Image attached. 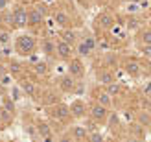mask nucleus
<instances>
[{
	"mask_svg": "<svg viewBox=\"0 0 151 142\" xmlns=\"http://www.w3.org/2000/svg\"><path fill=\"white\" fill-rule=\"evenodd\" d=\"M48 72V65L44 63V61H39L35 65V74H39V76H44V74Z\"/></svg>",
	"mask_w": 151,
	"mask_h": 142,
	"instance_id": "aec40b11",
	"label": "nucleus"
},
{
	"mask_svg": "<svg viewBox=\"0 0 151 142\" xmlns=\"http://www.w3.org/2000/svg\"><path fill=\"white\" fill-rule=\"evenodd\" d=\"M54 20H55V24H57V26H61V28H66V26L70 24L68 15L63 13V11H57V13L54 15Z\"/></svg>",
	"mask_w": 151,
	"mask_h": 142,
	"instance_id": "f8f14e48",
	"label": "nucleus"
},
{
	"mask_svg": "<svg viewBox=\"0 0 151 142\" xmlns=\"http://www.w3.org/2000/svg\"><path fill=\"white\" fill-rule=\"evenodd\" d=\"M17 50L20 52L22 56H28L35 50V39L32 35H20L17 41Z\"/></svg>",
	"mask_w": 151,
	"mask_h": 142,
	"instance_id": "f257e3e1",
	"label": "nucleus"
},
{
	"mask_svg": "<svg viewBox=\"0 0 151 142\" xmlns=\"http://www.w3.org/2000/svg\"><path fill=\"white\" fill-rule=\"evenodd\" d=\"M52 50H55V46L52 44V41H46V43H44V52H46V54H50Z\"/></svg>",
	"mask_w": 151,
	"mask_h": 142,
	"instance_id": "c85d7f7f",
	"label": "nucleus"
},
{
	"mask_svg": "<svg viewBox=\"0 0 151 142\" xmlns=\"http://www.w3.org/2000/svg\"><path fill=\"white\" fill-rule=\"evenodd\" d=\"M98 22H100L101 28H112V24H114L112 17H111V15H107V13H101L100 17H98Z\"/></svg>",
	"mask_w": 151,
	"mask_h": 142,
	"instance_id": "ddd939ff",
	"label": "nucleus"
},
{
	"mask_svg": "<svg viewBox=\"0 0 151 142\" xmlns=\"http://www.w3.org/2000/svg\"><path fill=\"white\" fill-rule=\"evenodd\" d=\"M2 24H4V19L0 17V30H2Z\"/></svg>",
	"mask_w": 151,
	"mask_h": 142,
	"instance_id": "f704fd0d",
	"label": "nucleus"
},
{
	"mask_svg": "<svg viewBox=\"0 0 151 142\" xmlns=\"http://www.w3.org/2000/svg\"><path fill=\"white\" fill-rule=\"evenodd\" d=\"M0 46H11V32L0 30Z\"/></svg>",
	"mask_w": 151,
	"mask_h": 142,
	"instance_id": "2eb2a0df",
	"label": "nucleus"
},
{
	"mask_svg": "<svg viewBox=\"0 0 151 142\" xmlns=\"http://www.w3.org/2000/svg\"><path fill=\"white\" fill-rule=\"evenodd\" d=\"M22 70V65L19 63V61H11V65H9V74L13 76V74H19Z\"/></svg>",
	"mask_w": 151,
	"mask_h": 142,
	"instance_id": "b1692460",
	"label": "nucleus"
},
{
	"mask_svg": "<svg viewBox=\"0 0 151 142\" xmlns=\"http://www.w3.org/2000/svg\"><path fill=\"white\" fill-rule=\"evenodd\" d=\"M107 142H118V140H114V138H111V140H107Z\"/></svg>",
	"mask_w": 151,
	"mask_h": 142,
	"instance_id": "c9c22d12",
	"label": "nucleus"
},
{
	"mask_svg": "<svg viewBox=\"0 0 151 142\" xmlns=\"http://www.w3.org/2000/svg\"><path fill=\"white\" fill-rule=\"evenodd\" d=\"M88 142H105V138H103L98 131H92V133L88 135Z\"/></svg>",
	"mask_w": 151,
	"mask_h": 142,
	"instance_id": "393cba45",
	"label": "nucleus"
},
{
	"mask_svg": "<svg viewBox=\"0 0 151 142\" xmlns=\"http://www.w3.org/2000/svg\"><path fill=\"white\" fill-rule=\"evenodd\" d=\"M0 142H2V140H0Z\"/></svg>",
	"mask_w": 151,
	"mask_h": 142,
	"instance_id": "e433bc0d",
	"label": "nucleus"
},
{
	"mask_svg": "<svg viewBox=\"0 0 151 142\" xmlns=\"http://www.w3.org/2000/svg\"><path fill=\"white\" fill-rule=\"evenodd\" d=\"M52 115H54L57 120H63L65 122L66 118L70 116V111H68V107H66V105H57V107H54V113H52Z\"/></svg>",
	"mask_w": 151,
	"mask_h": 142,
	"instance_id": "9b49d317",
	"label": "nucleus"
},
{
	"mask_svg": "<svg viewBox=\"0 0 151 142\" xmlns=\"http://www.w3.org/2000/svg\"><path fill=\"white\" fill-rule=\"evenodd\" d=\"M125 11H127V13H138V11H140V6H138L137 2H129V4L125 6Z\"/></svg>",
	"mask_w": 151,
	"mask_h": 142,
	"instance_id": "a878e982",
	"label": "nucleus"
},
{
	"mask_svg": "<svg viewBox=\"0 0 151 142\" xmlns=\"http://www.w3.org/2000/svg\"><path fill=\"white\" fill-rule=\"evenodd\" d=\"M41 22H42L41 9H32V13H28V26H37Z\"/></svg>",
	"mask_w": 151,
	"mask_h": 142,
	"instance_id": "9d476101",
	"label": "nucleus"
},
{
	"mask_svg": "<svg viewBox=\"0 0 151 142\" xmlns=\"http://www.w3.org/2000/svg\"><path fill=\"white\" fill-rule=\"evenodd\" d=\"M90 118L96 122V124H101L107 120V109H105L103 105H100V103H94L92 107H90Z\"/></svg>",
	"mask_w": 151,
	"mask_h": 142,
	"instance_id": "7ed1b4c3",
	"label": "nucleus"
},
{
	"mask_svg": "<svg viewBox=\"0 0 151 142\" xmlns=\"http://www.w3.org/2000/svg\"><path fill=\"white\" fill-rule=\"evenodd\" d=\"M22 92H26L28 96H35V92H37L35 83H32V81H22Z\"/></svg>",
	"mask_w": 151,
	"mask_h": 142,
	"instance_id": "f3484780",
	"label": "nucleus"
},
{
	"mask_svg": "<svg viewBox=\"0 0 151 142\" xmlns=\"http://www.w3.org/2000/svg\"><path fill=\"white\" fill-rule=\"evenodd\" d=\"M59 142H74V140H72L70 137H63V138H61V140H59Z\"/></svg>",
	"mask_w": 151,
	"mask_h": 142,
	"instance_id": "72a5a7b5",
	"label": "nucleus"
},
{
	"mask_svg": "<svg viewBox=\"0 0 151 142\" xmlns=\"http://www.w3.org/2000/svg\"><path fill=\"white\" fill-rule=\"evenodd\" d=\"M96 98H98V103H100V105H103L105 109L112 105V100H111V96H109L107 92H98Z\"/></svg>",
	"mask_w": 151,
	"mask_h": 142,
	"instance_id": "4468645a",
	"label": "nucleus"
},
{
	"mask_svg": "<svg viewBox=\"0 0 151 142\" xmlns=\"http://www.w3.org/2000/svg\"><path fill=\"white\" fill-rule=\"evenodd\" d=\"M55 52H57V56L61 59H70L72 54H74V48L70 46V44H66L65 41H59L57 46H55Z\"/></svg>",
	"mask_w": 151,
	"mask_h": 142,
	"instance_id": "39448f33",
	"label": "nucleus"
},
{
	"mask_svg": "<svg viewBox=\"0 0 151 142\" xmlns=\"http://www.w3.org/2000/svg\"><path fill=\"white\" fill-rule=\"evenodd\" d=\"M59 87H61L63 92H72L74 87H76V81H74V78H70V76H63L61 81H59Z\"/></svg>",
	"mask_w": 151,
	"mask_h": 142,
	"instance_id": "6e6552de",
	"label": "nucleus"
},
{
	"mask_svg": "<svg viewBox=\"0 0 151 142\" xmlns=\"http://www.w3.org/2000/svg\"><path fill=\"white\" fill-rule=\"evenodd\" d=\"M70 111V115L76 116V118H83L85 116V102H81V100H74L72 102V105L68 107Z\"/></svg>",
	"mask_w": 151,
	"mask_h": 142,
	"instance_id": "423d86ee",
	"label": "nucleus"
},
{
	"mask_svg": "<svg viewBox=\"0 0 151 142\" xmlns=\"http://www.w3.org/2000/svg\"><path fill=\"white\" fill-rule=\"evenodd\" d=\"M63 41H65L66 44H70V46H72V44L76 43V33H74V32H66V33L63 35Z\"/></svg>",
	"mask_w": 151,
	"mask_h": 142,
	"instance_id": "5701e85b",
	"label": "nucleus"
},
{
	"mask_svg": "<svg viewBox=\"0 0 151 142\" xmlns=\"http://www.w3.org/2000/svg\"><path fill=\"white\" fill-rule=\"evenodd\" d=\"M7 9V0H0V11Z\"/></svg>",
	"mask_w": 151,
	"mask_h": 142,
	"instance_id": "2f4dec72",
	"label": "nucleus"
},
{
	"mask_svg": "<svg viewBox=\"0 0 151 142\" xmlns=\"http://www.w3.org/2000/svg\"><path fill=\"white\" fill-rule=\"evenodd\" d=\"M83 43H85L87 46H88V50H90V52H94V50H96V43H94L92 37H85V39H83Z\"/></svg>",
	"mask_w": 151,
	"mask_h": 142,
	"instance_id": "bb28decb",
	"label": "nucleus"
},
{
	"mask_svg": "<svg viewBox=\"0 0 151 142\" xmlns=\"http://www.w3.org/2000/svg\"><path fill=\"white\" fill-rule=\"evenodd\" d=\"M98 81L107 87L111 83H114V74H112L111 70H101V72H98Z\"/></svg>",
	"mask_w": 151,
	"mask_h": 142,
	"instance_id": "1a4fd4ad",
	"label": "nucleus"
},
{
	"mask_svg": "<svg viewBox=\"0 0 151 142\" xmlns=\"http://www.w3.org/2000/svg\"><path fill=\"white\" fill-rule=\"evenodd\" d=\"M37 131H39V135H41V138H44V137H48V135H52L50 133V128H48V124H39L37 125Z\"/></svg>",
	"mask_w": 151,
	"mask_h": 142,
	"instance_id": "6ab92c4d",
	"label": "nucleus"
},
{
	"mask_svg": "<svg viewBox=\"0 0 151 142\" xmlns=\"http://www.w3.org/2000/svg\"><path fill=\"white\" fill-rule=\"evenodd\" d=\"M125 68H127V72H129V74H133V76H138V74H140V66L137 63H127Z\"/></svg>",
	"mask_w": 151,
	"mask_h": 142,
	"instance_id": "4be33fe9",
	"label": "nucleus"
},
{
	"mask_svg": "<svg viewBox=\"0 0 151 142\" xmlns=\"http://www.w3.org/2000/svg\"><path fill=\"white\" fill-rule=\"evenodd\" d=\"M11 22L15 28H24L28 26V11L22 6H17L11 13Z\"/></svg>",
	"mask_w": 151,
	"mask_h": 142,
	"instance_id": "f03ea898",
	"label": "nucleus"
},
{
	"mask_svg": "<svg viewBox=\"0 0 151 142\" xmlns=\"http://www.w3.org/2000/svg\"><path fill=\"white\" fill-rule=\"evenodd\" d=\"M76 54L81 56V57H88L90 54H92V52L88 50V46H87V44L83 43V41H79V43H78V46H76Z\"/></svg>",
	"mask_w": 151,
	"mask_h": 142,
	"instance_id": "dca6fc26",
	"label": "nucleus"
},
{
	"mask_svg": "<svg viewBox=\"0 0 151 142\" xmlns=\"http://www.w3.org/2000/svg\"><path fill=\"white\" fill-rule=\"evenodd\" d=\"M0 85H2V87H13V76L9 72L0 76Z\"/></svg>",
	"mask_w": 151,
	"mask_h": 142,
	"instance_id": "a211bd4d",
	"label": "nucleus"
},
{
	"mask_svg": "<svg viewBox=\"0 0 151 142\" xmlns=\"http://www.w3.org/2000/svg\"><path fill=\"white\" fill-rule=\"evenodd\" d=\"M13 100H15V102L20 100V91H19L17 87H13Z\"/></svg>",
	"mask_w": 151,
	"mask_h": 142,
	"instance_id": "7c9ffc66",
	"label": "nucleus"
},
{
	"mask_svg": "<svg viewBox=\"0 0 151 142\" xmlns=\"http://www.w3.org/2000/svg\"><path fill=\"white\" fill-rule=\"evenodd\" d=\"M88 138V129L85 125H74L72 129V140H79V142H85Z\"/></svg>",
	"mask_w": 151,
	"mask_h": 142,
	"instance_id": "0eeeda50",
	"label": "nucleus"
},
{
	"mask_svg": "<svg viewBox=\"0 0 151 142\" xmlns=\"http://www.w3.org/2000/svg\"><path fill=\"white\" fill-rule=\"evenodd\" d=\"M68 76L70 78H83L85 76V66L79 59H72L68 63Z\"/></svg>",
	"mask_w": 151,
	"mask_h": 142,
	"instance_id": "20e7f679",
	"label": "nucleus"
},
{
	"mask_svg": "<svg viewBox=\"0 0 151 142\" xmlns=\"http://www.w3.org/2000/svg\"><path fill=\"white\" fill-rule=\"evenodd\" d=\"M120 91H122V89H120V85H118L116 81H114V83L107 85V91H105V92H107L109 96H112V94H120Z\"/></svg>",
	"mask_w": 151,
	"mask_h": 142,
	"instance_id": "412c9836",
	"label": "nucleus"
},
{
	"mask_svg": "<svg viewBox=\"0 0 151 142\" xmlns=\"http://www.w3.org/2000/svg\"><path fill=\"white\" fill-rule=\"evenodd\" d=\"M0 52L4 57H11V46H0Z\"/></svg>",
	"mask_w": 151,
	"mask_h": 142,
	"instance_id": "cd10ccee",
	"label": "nucleus"
},
{
	"mask_svg": "<svg viewBox=\"0 0 151 142\" xmlns=\"http://www.w3.org/2000/svg\"><path fill=\"white\" fill-rule=\"evenodd\" d=\"M142 39H144L146 44H149V41H151V33H149V30H146V32L142 33Z\"/></svg>",
	"mask_w": 151,
	"mask_h": 142,
	"instance_id": "c756f323",
	"label": "nucleus"
},
{
	"mask_svg": "<svg viewBox=\"0 0 151 142\" xmlns=\"http://www.w3.org/2000/svg\"><path fill=\"white\" fill-rule=\"evenodd\" d=\"M142 52H144V56H146V57H149V44H146V46L142 48Z\"/></svg>",
	"mask_w": 151,
	"mask_h": 142,
	"instance_id": "473e14b6",
	"label": "nucleus"
}]
</instances>
